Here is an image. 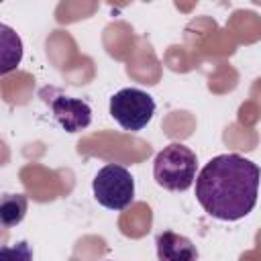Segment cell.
<instances>
[{
	"instance_id": "obj_1",
	"label": "cell",
	"mask_w": 261,
	"mask_h": 261,
	"mask_svg": "<svg viewBox=\"0 0 261 261\" xmlns=\"http://www.w3.org/2000/svg\"><path fill=\"white\" fill-rule=\"evenodd\" d=\"M261 169L239 153L212 157L196 177L200 206L218 220H241L257 204Z\"/></svg>"
},
{
	"instance_id": "obj_2",
	"label": "cell",
	"mask_w": 261,
	"mask_h": 261,
	"mask_svg": "<svg viewBox=\"0 0 261 261\" xmlns=\"http://www.w3.org/2000/svg\"><path fill=\"white\" fill-rule=\"evenodd\" d=\"M196 153L184 143H171L155 155L153 177L163 190L186 192L196 181Z\"/></svg>"
},
{
	"instance_id": "obj_3",
	"label": "cell",
	"mask_w": 261,
	"mask_h": 261,
	"mask_svg": "<svg viewBox=\"0 0 261 261\" xmlns=\"http://www.w3.org/2000/svg\"><path fill=\"white\" fill-rule=\"evenodd\" d=\"M94 198L108 210H124L135 200V179L122 165H104L92 181Z\"/></svg>"
},
{
	"instance_id": "obj_4",
	"label": "cell",
	"mask_w": 261,
	"mask_h": 261,
	"mask_svg": "<svg viewBox=\"0 0 261 261\" xmlns=\"http://www.w3.org/2000/svg\"><path fill=\"white\" fill-rule=\"evenodd\" d=\"M155 114V100L139 88H122L110 98V116L124 130L145 128Z\"/></svg>"
},
{
	"instance_id": "obj_5",
	"label": "cell",
	"mask_w": 261,
	"mask_h": 261,
	"mask_svg": "<svg viewBox=\"0 0 261 261\" xmlns=\"http://www.w3.org/2000/svg\"><path fill=\"white\" fill-rule=\"evenodd\" d=\"M53 118L65 133H80L92 122V108L82 98L71 96H55L49 100Z\"/></svg>"
},
{
	"instance_id": "obj_6",
	"label": "cell",
	"mask_w": 261,
	"mask_h": 261,
	"mask_svg": "<svg viewBox=\"0 0 261 261\" xmlns=\"http://www.w3.org/2000/svg\"><path fill=\"white\" fill-rule=\"evenodd\" d=\"M157 259L159 261H196L198 249L196 245L173 230H163L157 234Z\"/></svg>"
},
{
	"instance_id": "obj_7",
	"label": "cell",
	"mask_w": 261,
	"mask_h": 261,
	"mask_svg": "<svg viewBox=\"0 0 261 261\" xmlns=\"http://www.w3.org/2000/svg\"><path fill=\"white\" fill-rule=\"evenodd\" d=\"M29 200L24 194H4L0 202V222L4 228H12L22 222Z\"/></svg>"
},
{
	"instance_id": "obj_8",
	"label": "cell",
	"mask_w": 261,
	"mask_h": 261,
	"mask_svg": "<svg viewBox=\"0 0 261 261\" xmlns=\"http://www.w3.org/2000/svg\"><path fill=\"white\" fill-rule=\"evenodd\" d=\"M0 31H2V67H0V71L8 73L22 59V43H20L18 35L10 27L2 24Z\"/></svg>"
},
{
	"instance_id": "obj_9",
	"label": "cell",
	"mask_w": 261,
	"mask_h": 261,
	"mask_svg": "<svg viewBox=\"0 0 261 261\" xmlns=\"http://www.w3.org/2000/svg\"><path fill=\"white\" fill-rule=\"evenodd\" d=\"M0 261H33V249L27 241L0 247Z\"/></svg>"
}]
</instances>
